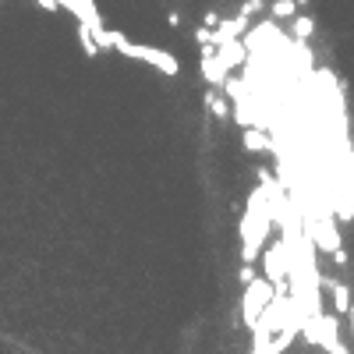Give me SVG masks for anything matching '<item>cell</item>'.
Masks as SVG:
<instances>
[{
  "mask_svg": "<svg viewBox=\"0 0 354 354\" xmlns=\"http://www.w3.org/2000/svg\"><path fill=\"white\" fill-rule=\"evenodd\" d=\"M202 25H205V28H213V32H216V25H220V15H216V11H205V15H202Z\"/></svg>",
  "mask_w": 354,
  "mask_h": 354,
  "instance_id": "2e32d148",
  "label": "cell"
},
{
  "mask_svg": "<svg viewBox=\"0 0 354 354\" xmlns=\"http://www.w3.org/2000/svg\"><path fill=\"white\" fill-rule=\"evenodd\" d=\"M216 57L227 71H241L248 64V46H245V39H223V43H216Z\"/></svg>",
  "mask_w": 354,
  "mask_h": 354,
  "instance_id": "8992f818",
  "label": "cell"
},
{
  "mask_svg": "<svg viewBox=\"0 0 354 354\" xmlns=\"http://www.w3.org/2000/svg\"><path fill=\"white\" fill-rule=\"evenodd\" d=\"M347 322H351V333H354V305H351V312H347Z\"/></svg>",
  "mask_w": 354,
  "mask_h": 354,
  "instance_id": "d6986e66",
  "label": "cell"
},
{
  "mask_svg": "<svg viewBox=\"0 0 354 354\" xmlns=\"http://www.w3.org/2000/svg\"><path fill=\"white\" fill-rule=\"evenodd\" d=\"M167 21H170V28H177V25H181V15H177V11H170V15H167Z\"/></svg>",
  "mask_w": 354,
  "mask_h": 354,
  "instance_id": "ac0fdd59",
  "label": "cell"
},
{
  "mask_svg": "<svg viewBox=\"0 0 354 354\" xmlns=\"http://www.w3.org/2000/svg\"><path fill=\"white\" fill-rule=\"evenodd\" d=\"M312 32H315V18L312 15H294L290 18V39L305 43V39H312Z\"/></svg>",
  "mask_w": 354,
  "mask_h": 354,
  "instance_id": "30bf717a",
  "label": "cell"
},
{
  "mask_svg": "<svg viewBox=\"0 0 354 354\" xmlns=\"http://www.w3.org/2000/svg\"><path fill=\"white\" fill-rule=\"evenodd\" d=\"M113 50H117V53H124V57H131V61L149 64V68H156L160 75H170V78L181 71V61H177L170 50H160V46H138V43H131L124 32H113Z\"/></svg>",
  "mask_w": 354,
  "mask_h": 354,
  "instance_id": "7a4b0ae2",
  "label": "cell"
},
{
  "mask_svg": "<svg viewBox=\"0 0 354 354\" xmlns=\"http://www.w3.org/2000/svg\"><path fill=\"white\" fill-rule=\"evenodd\" d=\"M294 15H298V0H273L270 4V18L273 21H290Z\"/></svg>",
  "mask_w": 354,
  "mask_h": 354,
  "instance_id": "8fae6325",
  "label": "cell"
},
{
  "mask_svg": "<svg viewBox=\"0 0 354 354\" xmlns=\"http://www.w3.org/2000/svg\"><path fill=\"white\" fill-rule=\"evenodd\" d=\"M202 103H205V110H209V113L216 117V121H227V117H234V110L227 106V100H223V93H220V88H205Z\"/></svg>",
  "mask_w": 354,
  "mask_h": 354,
  "instance_id": "ba28073f",
  "label": "cell"
},
{
  "mask_svg": "<svg viewBox=\"0 0 354 354\" xmlns=\"http://www.w3.org/2000/svg\"><path fill=\"white\" fill-rule=\"evenodd\" d=\"M255 11H262V0H245V4H241V11H238V15H245V18H252Z\"/></svg>",
  "mask_w": 354,
  "mask_h": 354,
  "instance_id": "9a60e30c",
  "label": "cell"
},
{
  "mask_svg": "<svg viewBox=\"0 0 354 354\" xmlns=\"http://www.w3.org/2000/svg\"><path fill=\"white\" fill-rule=\"evenodd\" d=\"M195 43H198V46L216 43V32H213V28H205V25H198V28H195Z\"/></svg>",
  "mask_w": 354,
  "mask_h": 354,
  "instance_id": "4fadbf2b",
  "label": "cell"
},
{
  "mask_svg": "<svg viewBox=\"0 0 354 354\" xmlns=\"http://www.w3.org/2000/svg\"><path fill=\"white\" fill-rule=\"evenodd\" d=\"M241 142H245V149H248V153H273V138L266 135L262 128H245Z\"/></svg>",
  "mask_w": 354,
  "mask_h": 354,
  "instance_id": "9c48e42d",
  "label": "cell"
},
{
  "mask_svg": "<svg viewBox=\"0 0 354 354\" xmlns=\"http://www.w3.org/2000/svg\"><path fill=\"white\" fill-rule=\"evenodd\" d=\"M198 53H202V61H198V75H202V82L209 85V88H223V82H227L230 75H227V68L220 64V57H216V43L198 46Z\"/></svg>",
  "mask_w": 354,
  "mask_h": 354,
  "instance_id": "5b68a950",
  "label": "cell"
},
{
  "mask_svg": "<svg viewBox=\"0 0 354 354\" xmlns=\"http://www.w3.org/2000/svg\"><path fill=\"white\" fill-rule=\"evenodd\" d=\"M322 290L333 294V315H347V312H351L354 298H351V287H347V283H340V280H333V277H322Z\"/></svg>",
  "mask_w": 354,
  "mask_h": 354,
  "instance_id": "52a82bcc",
  "label": "cell"
},
{
  "mask_svg": "<svg viewBox=\"0 0 354 354\" xmlns=\"http://www.w3.org/2000/svg\"><path fill=\"white\" fill-rule=\"evenodd\" d=\"M273 205H270V192L262 185L248 195V209L241 216V262H255L266 252V241L273 234Z\"/></svg>",
  "mask_w": 354,
  "mask_h": 354,
  "instance_id": "6da1fadb",
  "label": "cell"
},
{
  "mask_svg": "<svg viewBox=\"0 0 354 354\" xmlns=\"http://www.w3.org/2000/svg\"><path fill=\"white\" fill-rule=\"evenodd\" d=\"M273 298H277V287H273L270 280H266V277H255V280L245 287V298H241V319H245V326H248V330L262 319V312L273 305Z\"/></svg>",
  "mask_w": 354,
  "mask_h": 354,
  "instance_id": "3957f363",
  "label": "cell"
},
{
  "mask_svg": "<svg viewBox=\"0 0 354 354\" xmlns=\"http://www.w3.org/2000/svg\"><path fill=\"white\" fill-rule=\"evenodd\" d=\"M238 280L248 287L252 280H255V270H252V262H241V270H238Z\"/></svg>",
  "mask_w": 354,
  "mask_h": 354,
  "instance_id": "5bb4252c",
  "label": "cell"
},
{
  "mask_svg": "<svg viewBox=\"0 0 354 354\" xmlns=\"http://www.w3.org/2000/svg\"><path fill=\"white\" fill-rule=\"evenodd\" d=\"M262 270H266V280H270L273 287H283L290 283V273H294V259L283 252V245H270L262 252Z\"/></svg>",
  "mask_w": 354,
  "mask_h": 354,
  "instance_id": "277c9868",
  "label": "cell"
},
{
  "mask_svg": "<svg viewBox=\"0 0 354 354\" xmlns=\"http://www.w3.org/2000/svg\"><path fill=\"white\" fill-rule=\"evenodd\" d=\"M333 262H337V266H347V252L337 248V252H333Z\"/></svg>",
  "mask_w": 354,
  "mask_h": 354,
  "instance_id": "e0dca14e",
  "label": "cell"
},
{
  "mask_svg": "<svg viewBox=\"0 0 354 354\" xmlns=\"http://www.w3.org/2000/svg\"><path fill=\"white\" fill-rule=\"evenodd\" d=\"M78 39H82L85 57H96L100 53V43H96V36H93V28H88V25H78Z\"/></svg>",
  "mask_w": 354,
  "mask_h": 354,
  "instance_id": "7c38bea8",
  "label": "cell"
}]
</instances>
